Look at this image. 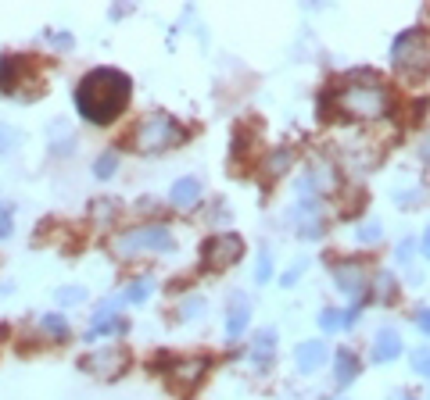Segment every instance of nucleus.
I'll list each match as a JSON object with an SVG mask.
<instances>
[{
	"mask_svg": "<svg viewBox=\"0 0 430 400\" xmlns=\"http://www.w3.org/2000/svg\"><path fill=\"white\" fill-rule=\"evenodd\" d=\"M133 83L119 68H94L76 86V111L90 125H111L129 104Z\"/></svg>",
	"mask_w": 430,
	"mask_h": 400,
	"instance_id": "obj_1",
	"label": "nucleus"
},
{
	"mask_svg": "<svg viewBox=\"0 0 430 400\" xmlns=\"http://www.w3.org/2000/svg\"><path fill=\"white\" fill-rule=\"evenodd\" d=\"M391 108V93L373 72H355L334 90V111L348 122H373L384 118Z\"/></svg>",
	"mask_w": 430,
	"mask_h": 400,
	"instance_id": "obj_2",
	"label": "nucleus"
},
{
	"mask_svg": "<svg viewBox=\"0 0 430 400\" xmlns=\"http://www.w3.org/2000/svg\"><path fill=\"white\" fill-rule=\"evenodd\" d=\"M391 61L405 79H423L430 72V36L423 29H405L391 47Z\"/></svg>",
	"mask_w": 430,
	"mask_h": 400,
	"instance_id": "obj_3",
	"label": "nucleus"
},
{
	"mask_svg": "<svg viewBox=\"0 0 430 400\" xmlns=\"http://www.w3.org/2000/svg\"><path fill=\"white\" fill-rule=\"evenodd\" d=\"M183 140V129L169 118V115H147L136 122V129L129 133V143L140 150V154H154V150H165V147H176Z\"/></svg>",
	"mask_w": 430,
	"mask_h": 400,
	"instance_id": "obj_4",
	"label": "nucleus"
},
{
	"mask_svg": "<svg viewBox=\"0 0 430 400\" xmlns=\"http://www.w3.org/2000/svg\"><path fill=\"white\" fill-rule=\"evenodd\" d=\"M176 247V240H172V232L165 229V225H140V229H129V232H119L115 240H111V250L115 254H136V250H161V254H169Z\"/></svg>",
	"mask_w": 430,
	"mask_h": 400,
	"instance_id": "obj_5",
	"label": "nucleus"
},
{
	"mask_svg": "<svg viewBox=\"0 0 430 400\" xmlns=\"http://www.w3.org/2000/svg\"><path fill=\"white\" fill-rule=\"evenodd\" d=\"M19 90H40L36 68L22 54H4L0 58V97H15Z\"/></svg>",
	"mask_w": 430,
	"mask_h": 400,
	"instance_id": "obj_6",
	"label": "nucleus"
},
{
	"mask_svg": "<svg viewBox=\"0 0 430 400\" xmlns=\"http://www.w3.org/2000/svg\"><path fill=\"white\" fill-rule=\"evenodd\" d=\"M244 254V240L237 232H215L201 243V261L208 268H230L234 261H241Z\"/></svg>",
	"mask_w": 430,
	"mask_h": 400,
	"instance_id": "obj_7",
	"label": "nucleus"
},
{
	"mask_svg": "<svg viewBox=\"0 0 430 400\" xmlns=\"http://www.w3.org/2000/svg\"><path fill=\"white\" fill-rule=\"evenodd\" d=\"M126 364H129V350L126 347H101V350H94V354H86L79 361V368L97 375V379H119L126 371Z\"/></svg>",
	"mask_w": 430,
	"mask_h": 400,
	"instance_id": "obj_8",
	"label": "nucleus"
},
{
	"mask_svg": "<svg viewBox=\"0 0 430 400\" xmlns=\"http://www.w3.org/2000/svg\"><path fill=\"white\" fill-rule=\"evenodd\" d=\"M161 368H165L169 382H176L179 389H190V386H197V379L208 371V361H204V357H186V361H165Z\"/></svg>",
	"mask_w": 430,
	"mask_h": 400,
	"instance_id": "obj_9",
	"label": "nucleus"
},
{
	"mask_svg": "<svg viewBox=\"0 0 430 400\" xmlns=\"http://www.w3.org/2000/svg\"><path fill=\"white\" fill-rule=\"evenodd\" d=\"M248 314H251V304H248L244 293H237V297L230 300V314H226V336H230V339H237V336L248 329Z\"/></svg>",
	"mask_w": 430,
	"mask_h": 400,
	"instance_id": "obj_10",
	"label": "nucleus"
},
{
	"mask_svg": "<svg viewBox=\"0 0 430 400\" xmlns=\"http://www.w3.org/2000/svg\"><path fill=\"white\" fill-rule=\"evenodd\" d=\"M294 361H298V371H316L323 361H326V347L319 343V339H309V343H301L298 350H294Z\"/></svg>",
	"mask_w": 430,
	"mask_h": 400,
	"instance_id": "obj_11",
	"label": "nucleus"
},
{
	"mask_svg": "<svg viewBox=\"0 0 430 400\" xmlns=\"http://www.w3.org/2000/svg\"><path fill=\"white\" fill-rule=\"evenodd\" d=\"M334 279H337V286L344 289V293H362L366 289V272L359 268V265H334Z\"/></svg>",
	"mask_w": 430,
	"mask_h": 400,
	"instance_id": "obj_12",
	"label": "nucleus"
},
{
	"mask_svg": "<svg viewBox=\"0 0 430 400\" xmlns=\"http://www.w3.org/2000/svg\"><path fill=\"white\" fill-rule=\"evenodd\" d=\"M401 354V336L394 329H380L373 339V361H394Z\"/></svg>",
	"mask_w": 430,
	"mask_h": 400,
	"instance_id": "obj_13",
	"label": "nucleus"
},
{
	"mask_svg": "<svg viewBox=\"0 0 430 400\" xmlns=\"http://www.w3.org/2000/svg\"><path fill=\"white\" fill-rule=\"evenodd\" d=\"M197 197H201V183H197V179H179V183H172V190H169L172 207H194Z\"/></svg>",
	"mask_w": 430,
	"mask_h": 400,
	"instance_id": "obj_14",
	"label": "nucleus"
},
{
	"mask_svg": "<svg viewBox=\"0 0 430 400\" xmlns=\"http://www.w3.org/2000/svg\"><path fill=\"white\" fill-rule=\"evenodd\" d=\"M355 318H359V307H348V311L326 307V311L319 314V325H323L326 332H337V329H351V325H355Z\"/></svg>",
	"mask_w": 430,
	"mask_h": 400,
	"instance_id": "obj_15",
	"label": "nucleus"
},
{
	"mask_svg": "<svg viewBox=\"0 0 430 400\" xmlns=\"http://www.w3.org/2000/svg\"><path fill=\"white\" fill-rule=\"evenodd\" d=\"M273 350H276V332H273V329H262V332L255 336V343H251V361H255L259 368H266L269 357H273Z\"/></svg>",
	"mask_w": 430,
	"mask_h": 400,
	"instance_id": "obj_16",
	"label": "nucleus"
},
{
	"mask_svg": "<svg viewBox=\"0 0 430 400\" xmlns=\"http://www.w3.org/2000/svg\"><path fill=\"white\" fill-rule=\"evenodd\" d=\"M334 375H337V386H348L359 375V357L351 350H337L334 354Z\"/></svg>",
	"mask_w": 430,
	"mask_h": 400,
	"instance_id": "obj_17",
	"label": "nucleus"
},
{
	"mask_svg": "<svg viewBox=\"0 0 430 400\" xmlns=\"http://www.w3.org/2000/svg\"><path fill=\"white\" fill-rule=\"evenodd\" d=\"M126 329H129V322H126V318H119V314H104V318H97V322L90 325L86 339H97V336H111V332H126Z\"/></svg>",
	"mask_w": 430,
	"mask_h": 400,
	"instance_id": "obj_18",
	"label": "nucleus"
},
{
	"mask_svg": "<svg viewBox=\"0 0 430 400\" xmlns=\"http://www.w3.org/2000/svg\"><path fill=\"white\" fill-rule=\"evenodd\" d=\"M151 289H154V279H151V275H140V279H133V282L126 286L122 300H129V304H144V300L151 297Z\"/></svg>",
	"mask_w": 430,
	"mask_h": 400,
	"instance_id": "obj_19",
	"label": "nucleus"
},
{
	"mask_svg": "<svg viewBox=\"0 0 430 400\" xmlns=\"http://www.w3.org/2000/svg\"><path fill=\"white\" fill-rule=\"evenodd\" d=\"M115 168H119V154H115V150H104V154L94 161L97 179H111V175H115Z\"/></svg>",
	"mask_w": 430,
	"mask_h": 400,
	"instance_id": "obj_20",
	"label": "nucleus"
},
{
	"mask_svg": "<svg viewBox=\"0 0 430 400\" xmlns=\"http://www.w3.org/2000/svg\"><path fill=\"white\" fill-rule=\"evenodd\" d=\"M40 325H44V332H51L54 339H65V336H69V322H65L61 314H44Z\"/></svg>",
	"mask_w": 430,
	"mask_h": 400,
	"instance_id": "obj_21",
	"label": "nucleus"
},
{
	"mask_svg": "<svg viewBox=\"0 0 430 400\" xmlns=\"http://www.w3.org/2000/svg\"><path fill=\"white\" fill-rule=\"evenodd\" d=\"M291 161H294V154H291L287 147H280V150H276V158H269L266 172H269V175H284V172L291 168Z\"/></svg>",
	"mask_w": 430,
	"mask_h": 400,
	"instance_id": "obj_22",
	"label": "nucleus"
},
{
	"mask_svg": "<svg viewBox=\"0 0 430 400\" xmlns=\"http://www.w3.org/2000/svg\"><path fill=\"white\" fill-rule=\"evenodd\" d=\"M412 368H416V375H426V379H430V347H416Z\"/></svg>",
	"mask_w": 430,
	"mask_h": 400,
	"instance_id": "obj_23",
	"label": "nucleus"
},
{
	"mask_svg": "<svg viewBox=\"0 0 430 400\" xmlns=\"http://www.w3.org/2000/svg\"><path fill=\"white\" fill-rule=\"evenodd\" d=\"M355 240H362V243H376V240H380V222H362V225L355 229Z\"/></svg>",
	"mask_w": 430,
	"mask_h": 400,
	"instance_id": "obj_24",
	"label": "nucleus"
},
{
	"mask_svg": "<svg viewBox=\"0 0 430 400\" xmlns=\"http://www.w3.org/2000/svg\"><path fill=\"white\" fill-rule=\"evenodd\" d=\"M197 314H204V297H190L179 304V318H197Z\"/></svg>",
	"mask_w": 430,
	"mask_h": 400,
	"instance_id": "obj_25",
	"label": "nucleus"
},
{
	"mask_svg": "<svg viewBox=\"0 0 430 400\" xmlns=\"http://www.w3.org/2000/svg\"><path fill=\"white\" fill-rule=\"evenodd\" d=\"M11 147H19V133H15L11 125L0 122V154H8Z\"/></svg>",
	"mask_w": 430,
	"mask_h": 400,
	"instance_id": "obj_26",
	"label": "nucleus"
},
{
	"mask_svg": "<svg viewBox=\"0 0 430 400\" xmlns=\"http://www.w3.org/2000/svg\"><path fill=\"white\" fill-rule=\"evenodd\" d=\"M255 279L259 282H269V250L259 254V268H255Z\"/></svg>",
	"mask_w": 430,
	"mask_h": 400,
	"instance_id": "obj_27",
	"label": "nucleus"
},
{
	"mask_svg": "<svg viewBox=\"0 0 430 400\" xmlns=\"http://www.w3.org/2000/svg\"><path fill=\"white\" fill-rule=\"evenodd\" d=\"M83 297H86V293H83L79 286H72V289H61V293H58V300H61V304H79Z\"/></svg>",
	"mask_w": 430,
	"mask_h": 400,
	"instance_id": "obj_28",
	"label": "nucleus"
},
{
	"mask_svg": "<svg viewBox=\"0 0 430 400\" xmlns=\"http://www.w3.org/2000/svg\"><path fill=\"white\" fill-rule=\"evenodd\" d=\"M301 272H305V261H298V265H294V268H287V272H284V279H280V282H284V286H294V282H298V275H301Z\"/></svg>",
	"mask_w": 430,
	"mask_h": 400,
	"instance_id": "obj_29",
	"label": "nucleus"
},
{
	"mask_svg": "<svg viewBox=\"0 0 430 400\" xmlns=\"http://www.w3.org/2000/svg\"><path fill=\"white\" fill-rule=\"evenodd\" d=\"M376 286H380V297H394V275L384 272V275L376 279Z\"/></svg>",
	"mask_w": 430,
	"mask_h": 400,
	"instance_id": "obj_30",
	"label": "nucleus"
},
{
	"mask_svg": "<svg viewBox=\"0 0 430 400\" xmlns=\"http://www.w3.org/2000/svg\"><path fill=\"white\" fill-rule=\"evenodd\" d=\"M416 325L430 336V307H419V311H416Z\"/></svg>",
	"mask_w": 430,
	"mask_h": 400,
	"instance_id": "obj_31",
	"label": "nucleus"
},
{
	"mask_svg": "<svg viewBox=\"0 0 430 400\" xmlns=\"http://www.w3.org/2000/svg\"><path fill=\"white\" fill-rule=\"evenodd\" d=\"M51 40H54L58 47H69V43H72V36H65V33H51Z\"/></svg>",
	"mask_w": 430,
	"mask_h": 400,
	"instance_id": "obj_32",
	"label": "nucleus"
},
{
	"mask_svg": "<svg viewBox=\"0 0 430 400\" xmlns=\"http://www.w3.org/2000/svg\"><path fill=\"white\" fill-rule=\"evenodd\" d=\"M8 232H11V218H8V215H4V218H0V240H4V236H8Z\"/></svg>",
	"mask_w": 430,
	"mask_h": 400,
	"instance_id": "obj_33",
	"label": "nucleus"
},
{
	"mask_svg": "<svg viewBox=\"0 0 430 400\" xmlns=\"http://www.w3.org/2000/svg\"><path fill=\"white\" fill-rule=\"evenodd\" d=\"M423 254H426V257H430V229H426V232H423Z\"/></svg>",
	"mask_w": 430,
	"mask_h": 400,
	"instance_id": "obj_34",
	"label": "nucleus"
},
{
	"mask_svg": "<svg viewBox=\"0 0 430 400\" xmlns=\"http://www.w3.org/2000/svg\"><path fill=\"white\" fill-rule=\"evenodd\" d=\"M423 158H426V161H430V140H426V143H423Z\"/></svg>",
	"mask_w": 430,
	"mask_h": 400,
	"instance_id": "obj_35",
	"label": "nucleus"
},
{
	"mask_svg": "<svg viewBox=\"0 0 430 400\" xmlns=\"http://www.w3.org/2000/svg\"><path fill=\"white\" fill-rule=\"evenodd\" d=\"M0 218H4V211H0Z\"/></svg>",
	"mask_w": 430,
	"mask_h": 400,
	"instance_id": "obj_36",
	"label": "nucleus"
},
{
	"mask_svg": "<svg viewBox=\"0 0 430 400\" xmlns=\"http://www.w3.org/2000/svg\"><path fill=\"white\" fill-rule=\"evenodd\" d=\"M409 400H412V396H409Z\"/></svg>",
	"mask_w": 430,
	"mask_h": 400,
	"instance_id": "obj_37",
	"label": "nucleus"
}]
</instances>
